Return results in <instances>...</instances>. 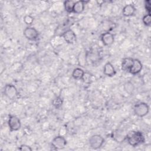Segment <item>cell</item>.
Returning a JSON list of instances; mask_svg holds the SVG:
<instances>
[{
  "instance_id": "6da1fadb",
  "label": "cell",
  "mask_w": 151,
  "mask_h": 151,
  "mask_svg": "<svg viewBox=\"0 0 151 151\" xmlns=\"http://www.w3.org/2000/svg\"><path fill=\"white\" fill-rule=\"evenodd\" d=\"M129 145L133 147H137L145 142V138L140 131H130L126 137Z\"/></svg>"
},
{
  "instance_id": "7a4b0ae2",
  "label": "cell",
  "mask_w": 151,
  "mask_h": 151,
  "mask_svg": "<svg viewBox=\"0 0 151 151\" xmlns=\"http://www.w3.org/2000/svg\"><path fill=\"white\" fill-rule=\"evenodd\" d=\"M133 111L137 116L143 117L148 114L149 111V106L146 103L140 102L134 106Z\"/></svg>"
},
{
  "instance_id": "3957f363",
  "label": "cell",
  "mask_w": 151,
  "mask_h": 151,
  "mask_svg": "<svg viewBox=\"0 0 151 151\" xmlns=\"http://www.w3.org/2000/svg\"><path fill=\"white\" fill-rule=\"evenodd\" d=\"M104 143V139L100 134H93L88 139L90 147L93 149H100Z\"/></svg>"
},
{
  "instance_id": "277c9868",
  "label": "cell",
  "mask_w": 151,
  "mask_h": 151,
  "mask_svg": "<svg viewBox=\"0 0 151 151\" xmlns=\"http://www.w3.org/2000/svg\"><path fill=\"white\" fill-rule=\"evenodd\" d=\"M67 144V141L65 138L61 136H57L53 138L51 141V147L54 150H61L64 149Z\"/></svg>"
},
{
  "instance_id": "5b68a950",
  "label": "cell",
  "mask_w": 151,
  "mask_h": 151,
  "mask_svg": "<svg viewBox=\"0 0 151 151\" xmlns=\"http://www.w3.org/2000/svg\"><path fill=\"white\" fill-rule=\"evenodd\" d=\"M4 94L8 99L14 100L17 97L18 91L14 85L12 84H6L4 88Z\"/></svg>"
},
{
  "instance_id": "8992f818",
  "label": "cell",
  "mask_w": 151,
  "mask_h": 151,
  "mask_svg": "<svg viewBox=\"0 0 151 151\" xmlns=\"http://www.w3.org/2000/svg\"><path fill=\"white\" fill-rule=\"evenodd\" d=\"M24 36L29 41H36L39 38L38 31L32 27H27L23 31Z\"/></svg>"
},
{
  "instance_id": "52a82bcc",
  "label": "cell",
  "mask_w": 151,
  "mask_h": 151,
  "mask_svg": "<svg viewBox=\"0 0 151 151\" xmlns=\"http://www.w3.org/2000/svg\"><path fill=\"white\" fill-rule=\"evenodd\" d=\"M8 124L11 132L17 131L21 127V123L19 119L15 115L9 116Z\"/></svg>"
},
{
  "instance_id": "ba28073f",
  "label": "cell",
  "mask_w": 151,
  "mask_h": 151,
  "mask_svg": "<svg viewBox=\"0 0 151 151\" xmlns=\"http://www.w3.org/2000/svg\"><path fill=\"white\" fill-rule=\"evenodd\" d=\"M64 41L69 44H74L77 41V35L76 33L71 29L65 31L62 35Z\"/></svg>"
},
{
  "instance_id": "9c48e42d",
  "label": "cell",
  "mask_w": 151,
  "mask_h": 151,
  "mask_svg": "<svg viewBox=\"0 0 151 151\" xmlns=\"http://www.w3.org/2000/svg\"><path fill=\"white\" fill-rule=\"evenodd\" d=\"M142 68H143V64L142 62L139 60L137 58H134L133 59V64L130 67L129 73L132 75H137L140 73Z\"/></svg>"
},
{
  "instance_id": "30bf717a",
  "label": "cell",
  "mask_w": 151,
  "mask_h": 151,
  "mask_svg": "<svg viewBox=\"0 0 151 151\" xmlns=\"http://www.w3.org/2000/svg\"><path fill=\"white\" fill-rule=\"evenodd\" d=\"M101 41L106 46L112 45L114 41V37L113 34L109 31H107L101 35Z\"/></svg>"
},
{
  "instance_id": "8fae6325",
  "label": "cell",
  "mask_w": 151,
  "mask_h": 151,
  "mask_svg": "<svg viewBox=\"0 0 151 151\" xmlns=\"http://www.w3.org/2000/svg\"><path fill=\"white\" fill-rule=\"evenodd\" d=\"M103 73L104 75H106L107 77H113L116 74V71L113 65V64L107 61L104 65L103 67Z\"/></svg>"
},
{
  "instance_id": "7c38bea8",
  "label": "cell",
  "mask_w": 151,
  "mask_h": 151,
  "mask_svg": "<svg viewBox=\"0 0 151 151\" xmlns=\"http://www.w3.org/2000/svg\"><path fill=\"white\" fill-rule=\"evenodd\" d=\"M136 11V9L135 6L132 4H127L122 9V14L124 17H131L133 16Z\"/></svg>"
},
{
  "instance_id": "4fadbf2b",
  "label": "cell",
  "mask_w": 151,
  "mask_h": 151,
  "mask_svg": "<svg viewBox=\"0 0 151 151\" xmlns=\"http://www.w3.org/2000/svg\"><path fill=\"white\" fill-rule=\"evenodd\" d=\"M88 1H76L74 5V8H73V12L74 14H80L83 12L85 7L86 4H87Z\"/></svg>"
},
{
  "instance_id": "5bb4252c",
  "label": "cell",
  "mask_w": 151,
  "mask_h": 151,
  "mask_svg": "<svg viewBox=\"0 0 151 151\" xmlns=\"http://www.w3.org/2000/svg\"><path fill=\"white\" fill-rule=\"evenodd\" d=\"M133 58H130V57L124 58L122 60V61L121 63L122 70L125 72L129 73V70L133 64Z\"/></svg>"
},
{
  "instance_id": "9a60e30c",
  "label": "cell",
  "mask_w": 151,
  "mask_h": 151,
  "mask_svg": "<svg viewBox=\"0 0 151 151\" xmlns=\"http://www.w3.org/2000/svg\"><path fill=\"white\" fill-rule=\"evenodd\" d=\"M84 73L85 72L82 68L77 67L73 70L72 72V77L75 80H82L84 75Z\"/></svg>"
},
{
  "instance_id": "2e32d148",
  "label": "cell",
  "mask_w": 151,
  "mask_h": 151,
  "mask_svg": "<svg viewBox=\"0 0 151 151\" xmlns=\"http://www.w3.org/2000/svg\"><path fill=\"white\" fill-rule=\"evenodd\" d=\"M76 1L72 0H67L64 2V9L68 13H72L73 11L74 5Z\"/></svg>"
},
{
  "instance_id": "e0dca14e",
  "label": "cell",
  "mask_w": 151,
  "mask_h": 151,
  "mask_svg": "<svg viewBox=\"0 0 151 151\" xmlns=\"http://www.w3.org/2000/svg\"><path fill=\"white\" fill-rule=\"evenodd\" d=\"M63 104V99L60 96L55 97L52 100V105L56 109H59L61 107Z\"/></svg>"
},
{
  "instance_id": "ac0fdd59",
  "label": "cell",
  "mask_w": 151,
  "mask_h": 151,
  "mask_svg": "<svg viewBox=\"0 0 151 151\" xmlns=\"http://www.w3.org/2000/svg\"><path fill=\"white\" fill-rule=\"evenodd\" d=\"M124 88L125 91L130 94H133L134 91V86L133 84L130 81H127L124 84Z\"/></svg>"
},
{
  "instance_id": "d6986e66",
  "label": "cell",
  "mask_w": 151,
  "mask_h": 151,
  "mask_svg": "<svg viewBox=\"0 0 151 151\" xmlns=\"http://www.w3.org/2000/svg\"><path fill=\"white\" fill-rule=\"evenodd\" d=\"M142 22L145 26L149 27L151 24V15L150 14L145 15L142 18Z\"/></svg>"
},
{
  "instance_id": "ffe728a7",
  "label": "cell",
  "mask_w": 151,
  "mask_h": 151,
  "mask_svg": "<svg viewBox=\"0 0 151 151\" xmlns=\"http://www.w3.org/2000/svg\"><path fill=\"white\" fill-rule=\"evenodd\" d=\"M34 18L30 15H27L24 17V22L28 25H31L34 22Z\"/></svg>"
},
{
  "instance_id": "44dd1931",
  "label": "cell",
  "mask_w": 151,
  "mask_h": 151,
  "mask_svg": "<svg viewBox=\"0 0 151 151\" xmlns=\"http://www.w3.org/2000/svg\"><path fill=\"white\" fill-rule=\"evenodd\" d=\"M144 5H145V8L146 11H147V14H150L151 12V3L149 0L145 1L144 2Z\"/></svg>"
},
{
  "instance_id": "7402d4cb",
  "label": "cell",
  "mask_w": 151,
  "mask_h": 151,
  "mask_svg": "<svg viewBox=\"0 0 151 151\" xmlns=\"http://www.w3.org/2000/svg\"><path fill=\"white\" fill-rule=\"evenodd\" d=\"M18 149L21 151H31L32 150L29 146L25 144L21 145L19 147H18Z\"/></svg>"
},
{
  "instance_id": "603a6c76",
  "label": "cell",
  "mask_w": 151,
  "mask_h": 151,
  "mask_svg": "<svg viewBox=\"0 0 151 151\" xmlns=\"http://www.w3.org/2000/svg\"><path fill=\"white\" fill-rule=\"evenodd\" d=\"M82 80H83L84 82L85 83H90V80H91V76L89 73H85L83 77Z\"/></svg>"
}]
</instances>
